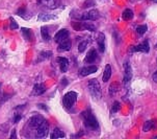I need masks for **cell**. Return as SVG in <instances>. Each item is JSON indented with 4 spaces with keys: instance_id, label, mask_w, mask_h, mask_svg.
Returning a JSON list of instances; mask_svg holds the SVG:
<instances>
[{
    "instance_id": "obj_1",
    "label": "cell",
    "mask_w": 157,
    "mask_h": 139,
    "mask_svg": "<svg viewBox=\"0 0 157 139\" xmlns=\"http://www.w3.org/2000/svg\"><path fill=\"white\" fill-rule=\"evenodd\" d=\"M81 117L84 121V125H86V128L89 129H92V130H95V129H98L99 127V124H98V120L97 118L95 117V115L93 114V112L90 110H86L81 113Z\"/></svg>"
},
{
    "instance_id": "obj_2",
    "label": "cell",
    "mask_w": 157,
    "mask_h": 139,
    "mask_svg": "<svg viewBox=\"0 0 157 139\" xmlns=\"http://www.w3.org/2000/svg\"><path fill=\"white\" fill-rule=\"evenodd\" d=\"M87 89H89L90 95L94 98H96V100H99L101 97V87L100 83L98 82L97 79L90 80L89 83H87Z\"/></svg>"
},
{
    "instance_id": "obj_3",
    "label": "cell",
    "mask_w": 157,
    "mask_h": 139,
    "mask_svg": "<svg viewBox=\"0 0 157 139\" xmlns=\"http://www.w3.org/2000/svg\"><path fill=\"white\" fill-rule=\"evenodd\" d=\"M77 96H78V94L74 91H70V92L66 93L65 96H63V107H65L66 109H68V110L69 109H71L72 107L74 106V104L76 103Z\"/></svg>"
},
{
    "instance_id": "obj_4",
    "label": "cell",
    "mask_w": 157,
    "mask_h": 139,
    "mask_svg": "<svg viewBox=\"0 0 157 139\" xmlns=\"http://www.w3.org/2000/svg\"><path fill=\"white\" fill-rule=\"evenodd\" d=\"M100 14L97 10H90L87 12H84L79 16L78 19L81 21H96L99 19Z\"/></svg>"
},
{
    "instance_id": "obj_5",
    "label": "cell",
    "mask_w": 157,
    "mask_h": 139,
    "mask_svg": "<svg viewBox=\"0 0 157 139\" xmlns=\"http://www.w3.org/2000/svg\"><path fill=\"white\" fill-rule=\"evenodd\" d=\"M131 80H132V69L129 62H126L124 65V77H123V85L125 88H129Z\"/></svg>"
},
{
    "instance_id": "obj_6",
    "label": "cell",
    "mask_w": 157,
    "mask_h": 139,
    "mask_svg": "<svg viewBox=\"0 0 157 139\" xmlns=\"http://www.w3.org/2000/svg\"><path fill=\"white\" fill-rule=\"evenodd\" d=\"M48 131H49V124L47 122L46 119L43 120L41 125L36 128V136L38 138H44L46 137L47 134H48Z\"/></svg>"
},
{
    "instance_id": "obj_7",
    "label": "cell",
    "mask_w": 157,
    "mask_h": 139,
    "mask_svg": "<svg viewBox=\"0 0 157 139\" xmlns=\"http://www.w3.org/2000/svg\"><path fill=\"white\" fill-rule=\"evenodd\" d=\"M45 118L41 115H33L31 116L28 120V127L33 130H36V128L43 122V120Z\"/></svg>"
},
{
    "instance_id": "obj_8",
    "label": "cell",
    "mask_w": 157,
    "mask_h": 139,
    "mask_svg": "<svg viewBox=\"0 0 157 139\" xmlns=\"http://www.w3.org/2000/svg\"><path fill=\"white\" fill-rule=\"evenodd\" d=\"M131 51L134 52H143V53H148L150 51V45H149L148 41H144L143 43L138 44L137 46H134L131 48Z\"/></svg>"
},
{
    "instance_id": "obj_9",
    "label": "cell",
    "mask_w": 157,
    "mask_h": 139,
    "mask_svg": "<svg viewBox=\"0 0 157 139\" xmlns=\"http://www.w3.org/2000/svg\"><path fill=\"white\" fill-rule=\"evenodd\" d=\"M97 71H98L97 66L90 65V66H84V67H82L80 70H79V74H80L81 76H90V74H93Z\"/></svg>"
},
{
    "instance_id": "obj_10",
    "label": "cell",
    "mask_w": 157,
    "mask_h": 139,
    "mask_svg": "<svg viewBox=\"0 0 157 139\" xmlns=\"http://www.w3.org/2000/svg\"><path fill=\"white\" fill-rule=\"evenodd\" d=\"M98 57V52L95 48H92L87 51L86 58H84V62L87 64H93L96 61V59Z\"/></svg>"
},
{
    "instance_id": "obj_11",
    "label": "cell",
    "mask_w": 157,
    "mask_h": 139,
    "mask_svg": "<svg viewBox=\"0 0 157 139\" xmlns=\"http://www.w3.org/2000/svg\"><path fill=\"white\" fill-rule=\"evenodd\" d=\"M72 47V42L71 40L68 38L62 40V41L59 42V45H58V50H60V51H68V50H70Z\"/></svg>"
},
{
    "instance_id": "obj_12",
    "label": "cell",
    "mask_w": 157,
    "mask_h": 139,
    "mask_svg": "<svg viewBox=\"0 0 157 139\" xmlns=\"http://www.w3.org/2000/svg\"><path fill=\"white\" fill-rule=\"evenodd\" d=\"M97 44H98V49L102 53L105 51V36L103 33H99L97 36Z\"/></svg>"
},
{
    "instance_id": "obj_13",
    "label": "cell",
    "mask_w": 157,
    "mask_h": 139,
    "mask_svg": "<svg viewBox=\"0 0 157 139\" xmlns=\"http://www.w3.org/2000/svg\"><path fill=\"white\" fill-rule=\"evenodd\" d=\"M69 35H70V33H69L68 29H66V28L60 29V31H57L56 35L54 36V41H55V42H57V43H59V42L62 41V40L66 39V38H68Z\"/></svg>"
},
{
    "instance_id": "obj_14",
    "label": "cell",
    "mask_w": 157,
    "mask_h": 139,
    "mask_svg": "<svg viewBox=\"0 0 157 139\" xmlns=\"http://www.w3.org/2000/svg\"><path fill=\"white\" fill-rule=\"evenodd\" d=\"M39 4L41 6H44L46 9H50V10L57 7L56 0H39Z\"/></svg>"
},
{
    "instance_id": "obj_15",
    "label": "cell",
    "mask_w": 157,
    "mask_h": 139,
    "mask_svg": "<svg viewBox=\"0 0 157 139\" xmlns=\"http://www.w3.org/2000/svg\"><path fill=\"white\" fill-rule=\"evenodd\" d=\"M46 91L45 89V86L42 84H36L33 86V89L31 91V95H34V96H39V95H42L43 93Z\"/></svg>"
},
{
    "instance_id": "obj_16",
    "label": "cell",
    "mask_w": 157,
    "mask_h": 139,
    "mask_svg": "<svg viewBox=\"0 0 157 139\" xmlns=\"http://www.w3.org/2000/svg\"><path fill=\"white\" fill-rule=\"evenodd\" d=\"M56 62L59 64L60 70H62L63 72H66V71L68 70V67H69V61H68V59L63 58V57H58L56 59Z\"/></svg>"
},
{
    "instance_id": "obj_17",
    "label": "cell",
    "mask_w": 157,
    "mask_h": 139,
    "mask_svg": "<svg viewBox=\"0 0 157 139\" xmlns=\"http://www.w3.org/2000/svg\"><path fill=\"white\" fill-rule=\"evenodd\" d=\"M110 77H111V66H110V64H107L104 68V73H103L102 81L104 83H107L110 80Z\"/></svg>"
},
{
    "instance_id": "obj_18",
    "label": "cell",
    "mask_w": 157,
    "mask_h": 139,
    "mask_svg": "<svg viewBox=\"0 0 157 139\" xmlns=\"http://www.w3.org/2000/svg\"><path fill=\"white\" fill-rule=\"evenodd\" d=\"M53 19H56V16H54L52 14H45V13L39 14V17H38V20L43 21V22H47V21L53 20Z\"/></svg>"
},
{
    "instance_id": "obj_19",
    "label": "cell",
    "mask_w": 157,
    "mask_h": 139,
    "mask_svg": "<svg viewBox=\"0 0 157 139\" xmlns=\"http://www.w3.org/2000/svg\"><path fill=\"white\" fill-rule=\"evenodd\" d=\"M155 128H156L155 120H148V121H146L145 125H144V131H145V132H149V131L155 129Z\"/></svg>"
},
{
    "instance_id": "obj_20",
    "label": "cell",
    "mask_w": 157,
    "mask_h": 139,
    "mask_svg": "<svg viewBox=\"0 0 157 139\" xmlns=\"http://www.w3.org/2000/svg\"><path fill=\"white\" fill-rule=\"evenodd\" d=\"M51 138H65L66 135L62 130H59L58 128H55L51 133Z\"/></svg>"
},
{
    "instance_id": "obj_21",
    "label": "cell",
    "mask_w": 157,
    "mask_h": 139,
    "mask_svg": "<svg viewBox=\"0 0 157 139\" xmlns=\"http://www.w3.org/2000/svg\"><path fill=\"white\" fill-rule=\"evenodd\" d=\"M41 35H42V38H43V40H44V41H46V42L50 41V39H51L47 26H43V27L41 28Z\"/></svg>"
},
{
    "instance_id": "obj_22",
    "label": "cell",
    "mask_w": 157,
    "mask_h": 139,
    "mask_svg": "<svg viewBox=\"0 0 157 139\" xmlns=\"http://www.w3.org/2000/svg\"><path fill=\"white\" fill-rule=\"evenodd\" d=\"M119 88H120V85L117 82H113L110 84L109 89H108V92H109L110 95H113L114 93H117L119 91Z\"/></svg>"
},
{
    "instance_id": "obj_23",
    "label": "cell",
    "mask_w": 157,
    "mask_h": 139,
    "mask_svg": "<svg viewBox=\"0 0 157 139\" xmlns=\"http://www.w3.org/2000/svg\"><path fill=\"white\" fill-rule=\"evenodd\" d=\"M122 17H123L124 20H131L132 17H133V12L130 9H126L122 14Z\"/></svg>"
},
{
    "instance_id": "obj_24",
    "label": "cell",
    "mask_w": 157,
    "mask_h": 139,
    "mask_svg": "<svg viewBox=\"0 0 157 139\" xmlns=\"http://www.w3.org/2000/svg\"><path fill=\"white\" fill-rule=\"evenodd\" d=\"M22 35L24 37V39L27 40V41H30L31 37H33V34H31V31L29 28H25L22 27Z\"/></svg>"
},
{
    "instance_id": "obj_25",
    "label": "cell",
    "mask_w": 157,
    "mask_h": 139,
    "mask_svg": "<svg viewBox=\"0 0 157 139\" xmlns=\"http://www.w3.org/2000/svg\"><path fill=\"white\" fill-rule=\"evenodd\" d=\"M83 24V28L86 29V31H96V25L95 24H93L92 22H82Z\"/></svg>"
},
{
    "instance_id": "obj_26",
    "label": "cell",
    "mask_w": 157,
    "mask_h": 139,
    "mask_svg": "<svg viewBox=\"0 0 157 139\" xmlns=\"http://www.w3.org/2000/svg\"><path fill=\"white\" fill-rule=\"evenodd\" d=\"M148 31V26L146 25V24H142V25H138L136 27V33L138 35H140V36H143V35H145L147 33Z\"/></svg>"
},
{
    "instance_id": "obj_27",
    "label": "cell",
    "mask_w": 157,
    "mask_h": 139,
    "mask_svg": "<svg viewBox=\"0 0 157 139\" xmlns=\"http://www.w3.org/2000/svg\"><path fill=\"white\" fill-rule=\"evenodd\" d=\"M71 25H72V27H73L77 31H83V29H84L82 22H78V21H73Z\"/></svg>"
},
{
    "instance_id": "obj_28",
    "label": "cell",
    "mask_w": 157,
    "mask_h": 139,
    "mask_svg": "<svg viewBox=\"0 0 157 139\" xmlns=\"http://www.w3.org/2000/svg\"><path fill=\"white\" fill-rule=\"evenodd\" d=\"M87 45H89V40H82V41L78 45V51L79 52H83L86 49Z\"/></svg>"
},
{
    "instance_id": "obj_29",
    "label": "cell",
    "mask_w": 157,
    "mask_h": 139,
    "mask_svg": "<svg viewBox=\"0 0 157 139\" xmlns=\"http://www.w3.org/2000/svg\"><path fill=\"white\" fill-rule=\"evenodd\" d=\"M51 55H52V51H43V52H41L40 53V60L39 61H42V60H47V59H49V58H51Z\"/></svg>"
},
{
    "instance_id": "obj_30",
    "label": "cell",
    "mask_w": 157,
    "mask_h": 139,
    "mask_svg": "<svg viewBox=\"0 0 157 139\" xmlns=\"http://www.w3.org/2000/svg\"><path fill=\"white\" fill-rule=\"evenodd\" d=\"M95 5V0H86V1L82 3V9H90Z\"/></svg>"
},
{
    "instance_id": "obj_31",
    "label": "cell",
    "mask_w": 157,
    "mask_h": 139,
    "mask_svg": "<svg viewBox=\"0 0 157 139\" xmlns=\"http://www.w3.org/2000/svg\"><path fill=\"white\" fill-rule=\"evenodd\" d=\"M121 110V104L119 101H114L113 104V107H111V112L113 113H117L118 111Z\"/></svg>"
},
{
    "instance_id": "obj_32",
    "label": "cell",
    "mask_w": 157,
    "mask_h": 139,
    "mask_svg": "<svg viewBox=\"0 0 157 139\" xmlns=\"http://www.w3.org/2000/svg\"><path fill=\"white\" fill-rule=\"evenodd\" d=\"M17 15L20 16V17H22L23 19H29L28 17H26V10L23 9V7H21L17 10Z\"/></svg>"
},
{
    "instance_id": "obj_33",
    "label": "cell",
    "mask_w": 157,
    "mask_h": 139,
    "mask_svg": "<svg viewBox=\"0 0 157 139\" xmlns=\"http://www.w3.org/2000/svg\"><path fill=\"white\" fill-rule=\"evenodd\" d=\"M10 29H13V31H15V29H18V27H19V25H18V23L15 21L14 18L10 17Z\"/></svg>"
},
{
    "instance_id": "obj_34",
    "label": "cell",
    "mask_w": 157,
    "mask_h": 139,
    "mask_svg": "<svg viewBox=\"0 0 157 139\" xmlns=\"http://www.w3.org/2000/svg\"><path fill=\"white\" fill-rule=\"evenodd\" d=\"M21 118H22L21 114H19V113L16 114V115H15V118H14V122H15V124H18V122L20 121V119H21Z\"/></svg>"
},
{
    "instance_id": "obj_35",
    "label": "cell",
    "mask_w": 157,
    "mask_h": 139,
    "mask_svg": "<svg viewBox=\"0 0 157 139\" xmlns=\"http://www.w3.org/2000/svg\"><path fill=\"white\" fill-rule=\"evenodd\" d=\"M39 108H41V109H44L45 111H48V108L46 107V105H44V104H39Z\"/></svg>"
},
{
    "instance_id": "obj_36",
    "label": "cell",
    "mask_w": 157,
    "mask_h": 139,
    "mask_svg": "<svg viewBox=\"0 0 157 139\" xmlns=\"http://www.w3.org/2000/svg\"><path fill=\"white\" fill-rule=\"evenodd\" d=\"M10 138H13V139H16V138H17V136H16V130H15V129L12 131V134H10Z\"/></svg>"
},
{
    "instance_id": "obj_37",
    "label": "cell",
    "mask_w": 157,
    "mask_h": 139,
    "mask_svg": "<svg viewBox=\"0 0 157 139\" xmlns=\"http://www.w3.org/2000/svg\"><path fill=\"white\" fill-rule=\"evenodd\" d=\"M62 83H63V86H66V85L68 84V81H67V79H65V77H63V79L62 80Z\"/></svg>"
},
{
    "instance_id": "obj_38",
    "label": "cell",
    "mask_w": 157,
    "mask_h": 139,
    "mask_svg": "<svg viewBox=\"0 0 157 139\" xmlns=\"http://www.w3.org/2000/svg\"><path fill=\"white\" fill-rule=\"evenodd\" d=\"M153 81L155 83H157V71L153 74Z\"/></svg>"
},
{
    "instance_id": "obj_39",
    "label": "cell",
    "mask_w": 157,
    "mask_h": 139,
    "mask_svg": "<svg viewBox=\"0 0 157 139\" xmlns=\"http://www.w3.org/2000/svg\"><path fill=\"white\" fill-rule=\"evenodd\" d=\"M152 1H154L155 3H157V0H152Z\"/></svg>"
},
{
    "instance_id": "obj_40",
    "label": "cell",
    "mask_w": 157,
    "mask_h": 139,
    "mask_svg": "<svg viewBox=\"0 0 157 139\" xmlns=\"http://www.w3.org/2000/svg\"><path fill=\"white\" fill-rule=\"evenodd\" d=\"M155 47H156V48H157V44H156V46H155Z\"/></svg>"
},
{
    "instance_id": "obj_41",
    "label": "cell",
    "mask_w": 157,
    "mask_h": 139,
    "mask_svg": "<svg viewBox=\"0 0 157 139\" xmlns=\"http://www.w3.org/2000/svg\"><path fill=\"white\" fill-rule=\"evenodd\" d=\"M155 138H157V136H155Z\"/></svg>"
},
{
    "instance_id": "obj_42",
    "label": "cell",
    "mask_w": 157,
    "mask_h": 139,
    "mask_svg": "<svg viewBox=\"0 0 157 139\" xmlns=\"http://www.w3.org/2000/svg\"><path fill=\"white\" fill-rule=\"evenodd\" d=\"M0 87H1V84H0Z\"/></svg>"
}]
</instances>
